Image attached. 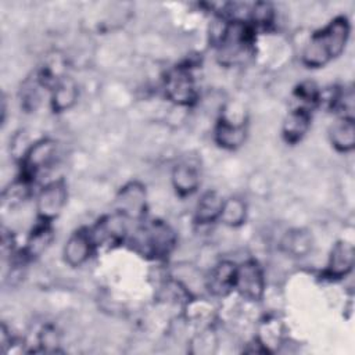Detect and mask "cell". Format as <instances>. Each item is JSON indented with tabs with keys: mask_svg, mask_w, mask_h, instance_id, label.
Here are the masks:
<instances>
[{
	"mask_svg": "<svg viewBox=\"0 0 355 355\" xmlns=\"http://www.w3.org/2000/svg\"><path fill=\"white\" fill-rule=\"evenodd\" d=\"M348 36V19L345 17L334 18L326 28L312 35L311 40L304 49L302 62L309 68L326 65L344 51Z\"/></svg>",
	"mask_w": 355,
	"mask_h": 355,
	"instance_id": "1",
	"label": "cell"
},
{
	"mask_svg": "<svg viewBox=\"0 0 355 355\" xmlns=\"http://www.w3.org/2000/svg\"><path fill=\"white\" fill-rule=\"evenodd\" d=\"M133 248L153 259H161L171 254L176 243V234L172 227L162 220H151L139 227L132 239Z\"/></svg>",
	"mask_w": 355,
	"mask_h": 355,
	"instance_id": "2",
	"label": "cell"
},
{
	"mask_svg": "<svg viewBox=\"0 0 355 355\" xmlns=\"http://www.w3.org/2000/svg\"><path fill=\"white\" fill-rule=\"evenodd\" d=\"M254 42L252 26L244 21L233 19L222 31L219 40V60L225 65L241 61Z\"/></svg>",
	"mask_w": 355,
	"mask_h": 355,
	"instance_id": "3",
	"label": "cell"
},
{
	"mask_svg": "<svg viewBox=\"0 0 355 355\" xmlns=\"http://www.w3.org/2000/svg\"><path fill=\"white\" fill-rule=\"evenodd\" d=\"M165 93L179 105H189L197 98L196 80L187 65L175 67L165 78Z\"/></svg>",
	"mask_w": 355,
	"mask_h": 355,
	"instance_id": "4",
	"label": "cell"
},
{
	"mask_svg": "<svg viewBox=\"0 0 355 355\" xmlns=\"http://www.w3.org/2000/svg\"><path fill=\"white\" fill-rule=\"evenodd\" d=\"M57 155V143L43 139L35 143L22 158V176L25 182H31L35 176L49 168Z\"/></svg>",
	"mask_w": 355,
	"mask_h": 355,
	"instance_id": "5",
	"label": "cell"
},
{
	"mask_svg": "<svg viewBox=\"0 0 355 355\" xmlns=\"http://www.w3.org/2000/svg\"><path fill=\"white\" fill-rule=\"evenodd\" d=\"M67 202V184L64 180H55L47 184L37 197V214L40 220L51 222L60 215Z\"/></svg>",
	"mask_w": 355,
	"mask_h": 355,
	"instance_id": "6",
	"label": "cell"
},
{
	"mask_svg": "<svg viewBox=\"0 0 355 355\" xmlns=\"http://www.w3.org/2000/svg\"><path fill=\"white\" fill-rule=\"evenodd\" d=\"M234 288L248 300L261 298L263 293V276L255 261H247L237 266Z\"/></svg>",
	"mask_w": 355,
	"mask_h": 355,
	"instance_id": "7",
	"label": "cell"
},
{
	"mask_svg": "<svg viewBox=\"0 0 355 355\" xmlns=\"http://www.w3.org/2000/svg\"><path fill=\"white\" fill-rule=\"evenodd\" d=\"M94 245H116L126 236L125 216L119 212L108 215L97 222L94 229L90 232Z\"/></svg>",
	"mask_w": 355,
	"mask_h": 355,
	"instance_id": "8",
	"label": "cell"
},
{
	"mask_svg": "<svg viewBox=\"0 0 355 355\" xmlns=\"http://www.w3.org/2000/svg\"><path fill=\"white\" fill-rule=\"evenodd\" d=\"M118 212L125 218L139 219L146 214V190L137 182H130L118 194Z\"/></svg>",
	"mask_w": 355,
	"mask_h": 355,
	"instance_id": "9",
	"label": "cell"
},
{
	"mask_svg": "<svg viewBox=\"0 0 355 355\" xmlns=\"http://www.w3.org/2000/svg\"><path fill=\"white\" fill-rule=\"evenodd\" d=\"M94 243L92 234L86 229H79L71 234L64 247L65 261L71 266H79L86 262L93 251Z\"/></svg>",
	"mask_w": 355,
	"mask_h": 355,
	"instance_id": "10",
	"label": "cell"
},
{
	"mask_svg": "<svg viewBox=\"0 0 355 355\" xmlns=\"http://www.w3.org/2000/svg\"><path fill=\"white\" fill-rule=\"evenodd\" d=\"M237 266L233 262L223 261L218 263L209 273L207 286L214 295H226L236 286Z\"/></svg>",
	"mask_w": 355,
	"mask_h": 355,
	"instance_id": "11",
	"label": "cell"
},
{
	"mask_svg": "<svg viewBox=\"0 0 355 355\" xmlns=\"http://www.w3.org/2000/svg\"><path fill=\"white\" fill-rule=\"evenodd\" d=\"M352 265H354L352 244L340 241L331 250L326 273L329 277L340 279V277L345 276L352 269Z\"/></svg>",
	"mask_w": 355,
	"mask_h": 355,
	"instance_id": "12",
	"label": "cell"
},
{
	"mask_svg": "<svg viewBox=\"0 0 355 355\" xmlns=\"http://www.w3.org/2000/svg\"><path fill=\"white\" fill-rule=\"evenodd\" d=\"M311 123V114L306 107H298L288 112L283 123V136L288 143H297L306 133Z\"/></svg>",
	"mask_w": 355,
	"mask_h": 355,
	"instance_id": "13",
	"label": "cell"
},
{
	"mask_svg": "<svg viewBox=\"0 0 355 355\" xmlns=\"http://www.w3.org/2000/svg\"><path fill=\"white\" fill-rule=\"evenodd\" d=\"M53 239H54V233L50 226V222L40 220V223L36 225V227L29 234V239L25 247V255L28 258H36L42 255L49 248Z\"/></svg>",
	"mask_w": 355,
	"mask_h": 355,
	"instance_id": "14",
	"label": "cell"
},
{
	"mask_svg": "<svg viewBox=\"0 0 355 355\" xmlns=\"http://www.w3.org/2000/svg\"><path fill=\"white\" fill-rule=\"evenodd\" d=\"M245 129L243 123H236L227 119H220L215 129V140L225 148H236L243 144Z\"/></svg>",
	"mask_w": 355,
	"mask_h": 355,
	"instance_id": "15",
	"label": "cell"
},
{
	"mask_svg": "<svg viewBox=\"0 0 355 355\" xmlns=\"http://www.w3.org/2000/svg\"><path fill=\"white\" fill-rule=\"evenodd\" d=\"M330 140L338 151H351L355 144L354 118L343 116L330 129Z\"/></svg>",
	"mask_w": 355,
	"mask_h": 355,
	"instance_id": "16",
	"label": "cell"
},
{
	"mask_svg": "<svg viewBox=\"0 0 355 355\" xmlns=\"http://www.w3.org/2000/svg\"><path fill=\"white\" fill-rule=\"evenodd\" d=\"M223 201L225 200L216 191L204 193L197 204L196 220L198 223H209L218 219L223 207Z\"/></svg>",
	"mask_w": 355,
	"mask_h": 355,
	"instance_id": "17",
	"label": "cell"
},
{
	"mask_svg": "<svg viewBox=\"0 0 355 355\" xmlns=\"http://www.w3.org/2000/svg\"><path fill=\"white\" fill-rule=\"evenodd\" d=\"M172 183L180 196H190L197 190L200 178L193 166L180 164L176 165L172 172Z\"/></svg>",
	"mask_w": 355,
	"mask_h": 355,
	"instance_id": "18",
	"label": "cell"
},
{
	"mask_svg": "<svg viewBox=\"0 0 355 355\" xmlns=\"http://www.w3.org/2000/svg\"><path fill=\"white\" fill-rule=\"evenodd\" d=\"M76 96H78V90L72 79L69 78L58 79L55 82L53 97H51L53 110L60 112L69 108L75 103Z\"/></svg>",
	"mask_w": 355,
	"mask_h": 355,
	"instance_id": "19",
	"label": "cell"
},
{
	"mask_svg": "<svg viewBox=\"0 0 355 355\" xmlns=\"http://www.w3.org/2000/svg\"><path fill=\"white\" fill-rule=\"evenodd\" d=\"M219 219L229 226L241 225L245 219V204L240 198L225 200Z\"/></svg>",
	"mask_w": 355,
	"mask_h": 355,
	"instance_id": "20",
	"label": "cell"
},
{
	"mask_svg": "<svg viewBox=\"0 0 355 355\" xmlns=\"http://www.w3.org/2000/svg\"><path fill=\"white\" fill-rule=\"evenodd\" d=\"M252 24L269 25L273 19V8L268 3H257L252 8Z\"/></svg>",
	"mask_w": 355,
	"mask_h": 355,
	"instance_id": "21",
	"label": "cell"
}]
</instances>
